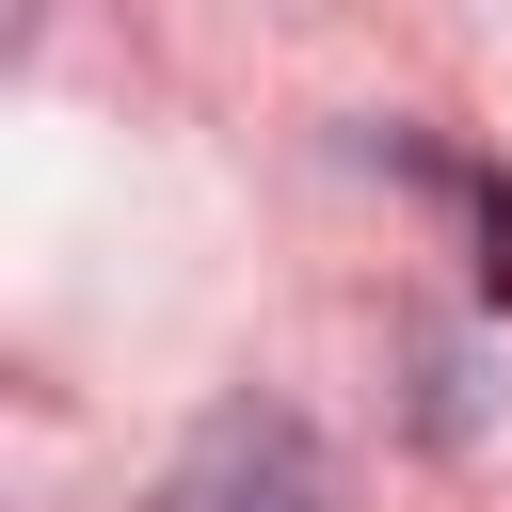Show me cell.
Returning a JSON list of instances; mask_svg holds the SVG:
<instances>
[{"mask_svg": "<svg viewBox=\"0 0 512 512\" xmlns=\"http://www.w3.org/2000/svg\"><path fill=\"white\" fill-rule=\"evenodd\" d=\"M144 512H336V464H320V432H304L288 400H224V416L160 464Z\"/></svg>", "mask_w": 512, "mask_h": 512, "instance_id": "1", "label": "cell"}]
</instances>
